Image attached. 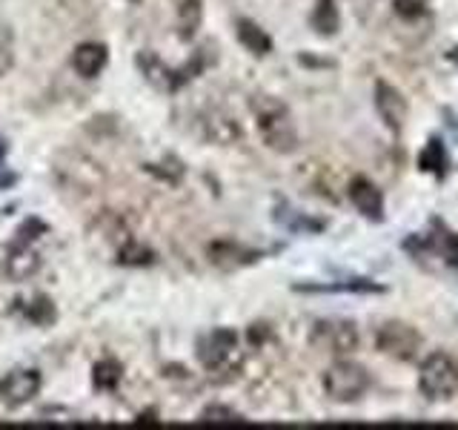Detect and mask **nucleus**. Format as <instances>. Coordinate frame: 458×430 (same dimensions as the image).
Returning a JSON list of instances; mask_svg holds the SVG:
<instances>
[{
  "mask_svg": "<svg viewBox=\"0 0 458 430\" xmlns=\"http://www.w3.org/2000/svg\"><path fill=\"white\" fill-rule=\"evenodd\" d=\"M121 379H123V367L118 362H112V358L98 362L92 370V382H95L98 391H112V387H118Z\"/></svg>",
  "mask_w": 458,
  "mask_h": 430,
  "instance_id": "nucleus-21",
  "label": "nucleus"
},
{
  "mask_svg": "<svg viewBox=\"0 0 458 430\" xmlns=\"http://www.w3.org/2000/svg\"><path fill=\"white\" fill-rule=\"evenodd\" d=\"M138 425H157L155 410H152V413H149V410H147V413H140V416H138Z\"/></svg>",
  "mask_w": 458,
  "mask_h": 430,
  "instance_id": "nucleus-28",
  "label": "nucleus"
},
{
  "mask_svg": "<svg viewBox=\"0 0 458 430\" xmlns=\"http://www.w3.org/2000/svg\"><path fill=\"white\" fill-rule=\"evenodd\" d=\"M204 135L212 143H235L241 138V126L235 124L233 115L224 112H207L204 115Z\"/></svg>",
  "mask_w": 458,
  "mask_h": 430,
  "instance_id": "nucleus-16",
  "label": "nucleus"
},
{
  "mask_svg": "<svg viewBox=\"0 0 458 430\" xmlns=\"http://www.w3.org/2000/svg\"><path fill=\"white\" fill-rule=\"evenodd\" d=\"M404 250L412 258H419V262L427 255H433L441 264H447L450 270H458V233H453L441 219L429 221L427 236H410L404 241Z\"/></svg>",
  "mask_w": 458,
  "mask_h": 430,
  "instance_id": "nucleus-4",
  "label": "nucleus"
},
{
  "mask_svg": "<svg viewBox=\"0 0 458 430\" xmlns=\"http://www.w3.org/2000/svg\"><path fill=\"white\" fill-rule=\"evenodd\" d=\"M369 370L358 362H347V358L329 365L321 379L324 393L333 401H341V405H352V401L361 399L369 391Z\"/></svg>",
  "mask_w": 458,
  "mask_h": 430,
  "instance_id": "nucleus-3",
  "label": "nucleus"
},
{
  "mask_svg": "<svg viewBox=\"0 0 458 430\" xmlns=\"http://www.w3.org/2000/svg\"><path fill=\"white\" fill-rule=\"evenodd\" d=\"M252 112L258 133H261L264 143L269 150H276L281 155H290L298 150V129L290 109H286L278 98L272 95H255L252 98Z\"/></svg>",
  "mask_w": 458,
  "mask_h": 430,
  "instance_id": "nucleus-1",
  "label": "nucleus"
},
{
  "mask_svg": "<svg viewBox=\"0 0 458 430\" xmlns=\"http://www.w3.org/2000/svg\"><path fill=\"white\" fill-rule=\"evenodd\" d=\"M419 393L427 401H450L458 393V365L447 353H429L419 367Z\"/></svg>",
  "mask_w": 458,
  "mask_h": 430,
  "instance_id": "nucleus-2",
  "label": "nucleus"
},
{
  "mask_svg": "<svg viewBox=\"0 0 458 430\" xmlns=\"http://www.w3.org/2000/svg\"><path fill=\"white\" fill-rule=\"evenodd\" d=\"M198 422L200 425H241L243 416L235 413L233 408H226V405H209V408H204Z\"/></svg>",
  "mask_w": 458,
  "mask_h": 430,
  "instance_id": "nucleus-23",
  "label": "nucleus"
},
{
  "mask_svg": "<svg viewBox=\"0 0 458 430\" xmlns=\"http://www.w3.org/2000/svg\"><path fill=\"white\" fill-rule=\"evenodd\" d=\"M235 32H238V40H241L243 47H247L255 57H264V55L272 52V38H269L255 21L241 18V21L235 23Z\"/></svg>",
  "mask_w": 458,
  "mask_h": 430,
  "instance_id": "nucleus-17",
  "label": "nucleus"
},
{
  "mask_svg": "<svg viewBox=\"0 0 458 430\" xmlns=\"http://www.w3.org/2000/svg\"><path fill=\"white\" fill-rule=\"evenodd\" d=\"M421 344H424V339L419 330L401 319H390L376 330L378 353L395 358V362H412V358L419 356Z\"/></svg>",
  "mask_w": 458,
  "mask_h": 430,
  "instance_id": "nucleus-5",
  "label": "nucleus"
},
{
  "mask_svg": "<svg viewBox=\"0 0 458 430\" xmlns=\"http://www.w3.org/2000/svg\"><path fill=\"white\" fill-rule=\"evenodd\" d=\"M444 57H447L450 64H455V66H458V47H450L447 52H444Z\"/></svg>",
  "mask_w": 458,
  "mask_h": 430,
  "instance_id": "nucleus-29",
  "label": "nucleus"
},
{
  "mask_svg": "<svg viewBox=\"0 0 458 430\" xmlns=\"http://www.w3.org/2000/svg\"><path fill=\"white\" fill-rule=\"evenodd\" d=\"M109 61V49L104 43H81V47L72 52V66H75L78 75L83 78H95L100 75V69Z\"/></svg>",
  "mask_w": 458,
  "mask_h": 430,
  "instance_id": "nucleus-13",
  "label": "nucleus"
},
{
  "mask_svg": "<svg viewBox=\"0 0 458 430\" xmlns=\"http://www.w3.org/2000/svg\"><path fill=\"white\" fill-rule=\"evenodd\" d=\"M295 290L301 293H386V287L372 281V279H350V281H335V284H298Z\"/></svg>",
  "mask_w": 458,
  "mask_h": 430,
  "instance_id": "nucleus-15",
  "label": "nucleus"
},
{
  "mask_svg": "<svg viewBox=\"0 0 458 430\" xmlns=\"http://www.w3.org/2000/svg\"><path fill=\"white\" fill-rule=\"evenodd\" d=\"M138 66L140 72L147 75L149 83H155L157 90H164V92H178L181 86H183V78H181V69H169L161 57L152 55V52H140L138 55Z\"/></svg>",
  "mask_w": 458,
  "mask_h": 430,
  "instance_id": "nucleus-12",
  "label": "nucleus"
},
{
  "mask_svg": "<svg viewBox=\"0 0 458 430\" xmlns=\"http://www.w3.org/2000/svg\"><path fill=\"white\" fill-rule=\"evenodd\" d=\"M393 12L401 21H421L424 14H429V0H393Z\"/></svg>",
  "mask_w": 458,
  "mask_h": 430,
  "instance_id": "nucleus-24",
  "label": "nucleus"
},
{
  "mask_svg": "<svg viewBox=\"0 0 458 430\" xmlns=\"http://www.w3.org/2000/svg\"><path fill=\"white\" fill-rule=\"evenodd\" d=\"M312 348H318L324 353H333V356H347L358 350V327L350 319H321L312 324V333H310Z\"/></svg>",
  "mask_w": 458,
  "mask_h": 430,
  "instance_id": "nucleus-6",
  "label": "nucleus"
},
{
  "mask_svg": "<svg viewBox=\"0 0 458 430\" xmlns=\"http://www.w3.org/2000/svg\"><path fill=\"white\" fill-rule=\"evenodd\" d=\"M14 64V40L6 26H0V75H6Z\"/></svg>",
  "mask_w": 458,
  "mask_h": 430,
  "instance_id": "nucleus-26",
  "label": "nucleus"
},
{
  "mask_svg": "<svg viewBox=\"0 0 458 430\" xmlns=\"http://www.w3.org/2000/svg\"><path fill=\"white\" fill-rule=\"evenodd\" d=\"M312 29L324 38H333L338 29H341V14L335 0H315V9H312Z\"/></svg>",
  "mask_w": 458,
  "mask_h": 430,
  "instance_id": "nucleus-18",
  "label": "nucleus"
},
{
  "mask_svg": "<svg viewBox=\"0 0 458 430\" xmlns=\"http://www.w3.org/2000/svg\"><path fill=\"white\" fill-rule=\"evenodd\" d=\"M4 167H6V138L0 135V184H9L12 181V176H4Z\"/></svg>",
  "mask_w": 458,
  "mask_h": 430,
  "instance_id": "nucleus-27",
  "label": "nucleus"
},
{
  "mask_svg": "<svg viewBox=\"0 0 458 430\" xmlns=\"http://www.w3.org/2000/svg\"><path fill=\"white\" fill-rule=\"evenodd\" d=\"M238 350V333L229 327L212 330L209 336H204L198 341V358L204 362V367L218 370L229 362V356Z\"/></svg>",
  "mask_w": 458,
  "mask_h": 430,
  "instance_id": "nucleus-10",
  "label": "nucleus"
},
{
  "mask_svg": "<svg viewBox=\"0 0 458 430\" xmlns=\"http://www.w3.org/2000/svg\"><path fill=\"white\" fill-rule=\"evenodd\" d=\"M118 262L121 264H129V267H147L155 262V253L149 247H143V244L132 241V238H126L123 241V247L118 253Z\"/></svg>",
  "mask_w": 458,
  "mask_h": 430,
  "instance_id": "nucleus-22",
  "label": "nucleus"
},
{
  "mask_svg": "<svg viewBox=\"0 0 458 430\" xmlns=\"http://www.w3.org/2000/svg\"><path fill=\"white\" fill-rule=\"evenodd\" d=\"M276 219L286 227V229H293V233H321V229L327 227L324 221H318V219H310V215H304V212H298V210H281V212H276Z\"/></svg>",
  "mask_w": 458,
  "mask_h": 430,
  "instance_id": "nucleus-20",
  "label": "nucleus"
},
{
  "mask_svg": "<svg viewBox=\"0 0 458 430\" xmlns=\"http://www.w3.org/2000/svg\"><path fill=\"white\" fill-rule=\"evenodd\" d=\"M261 255H264L261 250L241 247V244H235V241H215V244H209V250H207V258L221 270H238L243 264L258 262Z\"/></svg>",
  "mask_w": 458,
  "mask_h": 430,
  "instance_id": "nucleus-11",
  "label": "nucleus"
},
{
  "mask_svg": "<svg viewBox=\"0 0 458 430\" xmlns=\"http://www.w3.org/2000/svg\"><path fill=\"white\" fill-rule=\"evenodd\" d=\"M415 164H419V169L427 172V176H436L438 181H444V176H447V167H450V158H447V147H444V141L438 135H429Z\"/></svg>",
  "mask_w": 458,
  "mask_h": 430,
  "instance_id": "nucleus-14",
  "label": "nucleus"
},
{
  "mask_svg": "<svg viewBox=\"0 0 458 430\" xmlns=\"http://www.w3.org/2000/svg\"><path fill=\"white\" fill-rule=\"evenodd\" d=\"M200 18H204V9H200V0H181L178 6V35L183 40H192L198 26H200Z\"/></svg>",
  "mask_w": 458,
  "mask_h": 430,
  "instance_id": "nucleus-19",
  "label": "nucleus"
},
{
  "mask_svg": "<svg viewBox=\"0 0 458 430\" xmlns=\"http://www.w3.org/2000/svg\"><path fill=\"white\" fill-rule=\"evenodd\" d=\"M40 373L38 370H12L6 373L4 379H0V401H4L6 408H21V405H29L38 393H40Z\"/></svg>",
  "mask_w": 458,
  "mask_h": 430,
  "instance_id": "nucleus-7",
  "label": "nucleus"
},
{
  "mask_svg": "<svg viewBox=\"0 0 458 430\" xmlns=\"http://www.w3.org/2000/svg\"><path fill=\"white\" fill-rule=\"evenodd\" d=\"M26 315H29V322H35V324H52L55 322V305H52V298L35 296L32 305L26 307Z\"/></svg>",
  "mask_w": 458,
  "mask_h": 430,
  "instance_id": "nucleus-25",
  "label": "nucleus"
},
{
  "mask_svg": "<svg viewBox=\"0 0 458 430\" xmlns=\"http://www.w3.org/2000/svg\"><path fill=\"white\" fill-rule=\"evenodd\" d=\"M347 195L352 201V207L369 221H384L386 207H384V193L378 190L376 181H369L367 176H355L347 184Z\"/></svg>",
  "mask_w": 458,
  "mask_h": 430,
  "instance_id": "nucleus-9",
  "label": "nucleus"
},
{
  "mask_svg": "<svg viewBox=\"0 0 458 430\" xmlns=\"http://www.w3.org/2000/svg\"><path fill=\"white\" fill-rule=\"evenodd\" d=\"M376 109L381 115V121L390 126L393 135H401V129L407 124V115H410V104L404 92L393 86L390 81H376Z\"/></svg>",
  "mask_w": 458,
  "mask_h": 430,
  "instance_id": "nucleus-8",
  "label": "nucleus"
}]
</instances>
